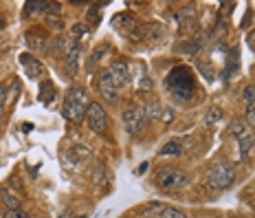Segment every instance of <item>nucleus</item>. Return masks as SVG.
<instances>
[{
  "label": "nucleus",
  "instance_id": "f257e3e1",
  "mask_svg": "<svg viewBox=\"0 0 255 218\" xmlns=\"http://www.w3.org/2000/svg\"><path fill=\"white\" fill-rule=\"evenodd\" d=\"M165 86L172 93V97L176 102H189L196 93V84H194V75L187 66H176L167 73L165 77Z\"/></svg>",
  "mask_w": 255,
  "mask_h": 218
},
{
  "label": "nucleus",
  "instance_id": "f03ea898",
  "mask_svg": "<svg viewBox=\"0 0 255 218\" xmlns=\"http://www.w3.org/2000/svg\"><path fill=\"white\" fill-rule=\"evenodd\" d=\"M86 110H88V104H86V90H84L82 86H73V88H68L66 97H64L62 115L66 117L68 121H73V124H79L82 119H86Z\"/></svg>",
  "mask_w": 255,
  "mask_h": 218
},
{
  "label": "nucleus",
  "instance_id": "7ed1b4c3",
  "mask_svg": "<svg viewBox=\"0 0 255 218\" xmlns=\"http://www.w3.org/2000/svg\"><path fill=\"white\" fill-rule=\"evenodd\" d=\"M236 181V168L231 163H216L214 168L207 172V185L214 192H222V190L231 188Z\"/></svg>",
  "mask_w": 255,
  "mask_h": 218
},
{
  "label": "nucleus",
  "instance_id": "20e7f679",
  "mask_svg": "<svg viewBox=\"0 0 255 218\" xmlns=\"http://www.w3.org/2000/svg\"><path fill=\"white\" fill-rule=\"evenodd\" d=\"M187 174L180 172L176 168H163L156 172V183L163 190H180L187 185Z\"/></svg>",
  "mask_w": 255,
  "mask_h": 218
},
{
  "label": "nucleus",
  "instance_id": "39448f33",
  "mask_svg": "<svg viewBox=\"0 0 255 218\" xmlns=\"http://www.w3.org/2000/svg\"><path fill=\"white\" fill-rule=\"evenodd\" d=\"M86 124H88L90 132H97V135H104L106 128H108V115H106V108L99 102L88 104Z\"/></svg>",
  "mask_w": 255,
  "mask_h": 218
},
{
  "label": "nucleus",
  "instance_id": "423d86ee",
  "mask_svg": "<svg viewBox=\"0 0 255 218\" xmlns=\"http://www.w3.org/2000/svg\"><path fill=\"white\" fill-rule=\"evenodd\" d=\"M121 121H124V128L126 132H130V135H139L143 130V126H145V119H143V113L141 108H128L124 115H121Z\"/></svg>",
  "mask_w": 255,
  "mask_h": 218
},
{
  "label": "nucleus",
  "instance_id": "0eeeda50",
  "mask_svg": "<svg viewBox=\"0 0 255 218\" xmlns=\"http://www.w3.org/2000/svg\"><path fill=\"white\" fill-rule=\"evenodd\" d=\"M97 88L99 93H102V97L106 102H117V93H119V86H117V82L110 75V71H104L102 75L97 79Z\"/></svg>",
  "mask_w": 255,
  "mask_h": 218
},
{
  "label": "nucleus",
  "instance_id": "6e6552de",
  "mask_svg": "<svg viewBox=\"0 0 255 218\" xmlns=\"http://www.w3.org/2000/svg\"><path fill=\"white\" fill-rule=\"evenodd\" d=\"M110 75L117 82V86H128L130 84V66H128V62L124 60H117L113 62V66H110Z\"/></svg>",
  "mask_w": 255,
  "mask_h": 218
},
{
  "label": "nucleus",
  "instance_id": "1a4fd4ad",
  "mask_svg": "<svg viewBox=\"0 0 255 218\" xmlns=\"http://www.w3.org/2000/svg\"><path fill=\"white\" fill-rule=\"evenodd\" d=\"M238 143H240V157H242V161H249V154H251V148H253V143H255V132L247 128L240 137H238Z\"/></svg>",
  "mask_w": 255,
  "mask_h": 218
},
{
  "label": "nucleus",
  "instance_id": "9d476101",
  "mask_svg": "<svg viewBox=\"0 0 255 218\" xmlns=\"http://www.w3.org/2000/svg\"><path fill=\"white\" fill-rule=\"evenodd\" d=\"M20 64L24 66V71H26V75H29L31 79H35V77H40L42 75V64L35 57H31L29 53H24V55H20Z\"/></svg>",
  "mask_w": 255,
  "mask_h": 218
},
{
  "label": "nucleus",
  "instance_id": "9b49d317",
  "mask_svg": "<svg viewBox=\"0 0 255 218\" xmlns=\"http://www.w3.org/2000/svg\"><path fill=\"white\" fill-rule=\"evenodd\" d=\"M79 51H82V46H79V42H73V44H68V46H66V71L71 73V75L77 71Z\"/></svg>",
  "mask_w": 255,
  "mask_h": 218
},
{
  "label": "nucleus",
  "instance_id": "f8f14e48",
  "mask_svg": "<svg viewBox=\"0 0 255 218\" xmlns=\"http://www.w3.org/2000/svg\"><path fill=\"white\" fill-rule=\"evenodd\" d=\"M141 113H143V119H145V124H147V121L161 119L163 110H161V106H158V102H145L141 106Z\"/></svg>",
  "mask_w": 255,
  "mask_h": 218
},
{
  "label": "nucleus",
  "instance_id": "ddd939ff",
  "mask_svg": "<svg viewBox=\"0 0 255 218\" xmlns=\"http://www.w3.org/2000/svg\"><path fill=\"white\" fill-rule=\"evenodd\" d=\"M0 203L7 207V210H20V199L11 190H0Z\"/></svg>",
  "mask_w": 255,
  "mask_h": 218
},
{
  "label": "nucleus",
  "instance_id": "4468645a",
  "mask_svg": "<svg viewBox=\"0 0 255 218\" xmlns=\"http://www.w3.org/2000/svg\"><path fill=\"white\" fill-rule=\"evenodd\" d=\"M180 152H183V143L176 141V139H174V141H167L165 146H163V150H161L163 157H178Z\"/></svg>",
  "mask_w": 255,
  "mask_h": 218
},
{
  "label": "nucleus",
  "instance_id": "2eb2a0df",
  "mask_svg": "<svg viewBox=\"0 0 255 218\" xmlns=\"http://www.w3.org/2000/svg\"><path fill=\"white\" fill-rule=\"evenodd\" d=\"M26 42H29L31 49H42L46 38H44V33H40V31H29V33H26Z\"/></svg>",
  "mask_w": 255,
  "mask_h": 218
},
{
  "label": "nucleus",
  "instance_id": "dca6fc26",
  "mask_svg": "<svg viewBox=\"0 0 255 218\" xmlns=\"http://www.w3.org/2000/svg\"><path fill=\"white\" fill-rule=\"evenodd\" d=\"M141 31H143V38L156 40V38H161L163 26L161 24H145V26H141Z\"/></svg>",
  "mask_w": 255,
  "mask_h": 218
},
{
  "label": "nucleus",
  "instance_id": "f3484780",
  "mask_svg": "<svg viewBox=\"0 0 255 218\" xmlns=\"http://www.w3.org/2000/svg\"><path fill=\"white\" fill-rule=\"evenodd\" d=\"M44 20H46V24H49L51 29H57V31H60L62 26H64V20H62L60 11H49V13L44 15Z\"/></svg>",
  "mask_w": 255,
  "mask_h": 218
},
{
  "label": "nucleus",
  "instance_id": "a211bd4d",
  "mask_svg": "<svg viewBox=\"0 0 255 218\" xmlns=\"http://www.w3.org/2000/svg\"><path fill=\"white\" fill-rule=\"evenodd\" d=\"M40 97L44 104L51 102V97H55V93H53V84L49 82V79H44V82L40 84Z\"/></svg>",
  "mask_w": 255,
  "mask_h": 218
},
{
  "label": "nucleus",
  "instance_id": "6ab92c4d",
  "mask_svg": "<svg viewBox=\"0 0 255 218\" xmlns=\"http://www.w3.org/2000/svg\"><path fill=\"white\" fill-rule=\"evenodd\" d=\"M158 218H187V216H185V212L176 210V207H165V210H161Z\"/></svg>",
  "mask_w": 255,
  "mask_h": 218
},
{
  "label": "nucleus",
  "instance_id": "aec40b11",
  "mask_svg": "<svg viewBox=\"0 0 255 218\" xmlns=\"http://www.w3.org/2000/svg\"><path fill=\"white\" fill-rule=\"evenodd\" d=\"M242 99L247 102V106H253L255 104V84H251V86H247L242 90Z\"/></svg>",
  "mask_w": 255,
  "mask_h": 218
},
{
  "label": "nucleus",
  "instance_id": "412c9836",
  "mask_svg": "<svg viewBox=\"0 0 255 218\" xmlns=\"http://www.w3.org/2000/svg\"><path fill=\"white\" fill-rule=\"evenodd\" d=\"M244 130H247V126H244V121H240V119H236V121H233V124L229 126V132H231L233 137H236V139L242 135Z\"/></svg>",
  "mask_w": 255,
  "mask_h": 218
},
{
  "label": "nucleus",
  "instance_id": "4be33fe9",
  "mask_svg": "<svg viewBox=\"0 0 255 218\" xmlns=\"http://www.w3.org/2000/svg\"><path fill=\"white\" fill-rule=\"evenodd\" d=\"M220 117H222V110L220 108H211L209 110V115H207V126H214V124H218L220 121Z\"/></svg>",
  "mask_w": 255,
  "mask_h": 218
},
{
  "label": "nucleus",
  "instance_id": "5701e85b",
  "mask_svg": "<svg viewBox=\"0 0 255 218\" xmlns=\"http://www.w3.org/2000/svg\"><path fill=\"white\" fill-rule=\"evenodd\" d=\"M2 218H29V214L22 212V210H7Z\"/></svg>",
  "mask_w": 255,
  "mask_h": 218
},
{
  "label": "nucleus",
  "instance_id": "b1692460",
  "mask_svg": "<svg viewBox=\"0 0 255 218\" xmlns=\"http://www.w3.org/2000/svg\"><path fill=\"white\" fill-rule=\"evenodd\" d=\"M7 97H9V90L4 84H0V113L4 110V104H7Z\"/></svg>",
  "mask_w": 255,
  "mask_h": 218
},
{
  "label": "nucleus",
  "instance_id": "393cba45",
  "mask_svg": "<svg viewBox=\"0 0 255 218\" xmlns=\"http://www.w3.org/2000/svg\"><path fill=\"white\" fill-rule=\"evenodd\" d=\"M244 115H247V121H249V124L255 126V104H253V106H247V113H244Z\"/></svg>",
  "mask_w": 255,
  "mask_h": 218
},
{
  "label": "nucleus",
  "instance_id": "a878e982",
  "mask_svg": "<svg viewBox=\"0 0 255 218\" xmlns=\"http://www.w3.org/2000/svg\"><path fill=\"white\" fill-rule=\"evenodd\" d=\"M99 18H102L99 9H90V11H88V20H90V22H99Z\"/></svg>",
  "mask_w": 255,
  "mask_h": 218
},
{
  "label": "nucleus",
  "instance_id": "bb28decb",
  "mask_svg": "<svg viewBox=\"0 0 255 218\" xmlns=\"http://www.w3.org/2000/svg\"><path fill=\"white\" fill-rule=\"evenodd\" d=\"M95 183H97V185L104 183V168H97V174H95Z\"/></svg>",
  "mask_w": 255,
  "mask_h": 218
},
{
  "label": "nucleus",
  "instance_id": "cd10ccee",
  "mask_svg": "<svg viewBox=\"0 0 255 218\" xmlns=\"http://www.w3.org/2000/svg\"><path fill=\"white\" fill-rule=\"evenodd\" d=\"M84 31H86V29H84V24H75V26H73V35H77V38L84 33Z\"/></svg>",
  "mask_w": 255,
  "mask_h": 218
},
{
  "label": "nucleus",
  "instance_id": "c85d7f7f",
  "mask_svg": "<svg viewBox=\"0 0 255 218\" xmlns=\"http://www.w3.org/2000/svg\"><path fill=\"white\" fill-rule=\"evenodd\" d=\"M249 44H251V49L255 51V29L251 31V33H249Z\"/></svg>",
  "mask_w": 255,
  "mask_h": 218
},
{
  "label": "nucleus",
  "instance_id": "c756f323",
  "mask_svg": "<svg viewBox=\"0 0 255 218\" xmlns=\"http://www.w3.org/2000/svg\"><path fill=\"white\" fill-rule=\"evenodd\" d=\"M68 216H71V212H68V210H64V212H62V216H60V218H68Z\"/></svg>",
  "mask_w": 255,
  "mask_h": 218
},
{
  "label": "nucleus",
  "instance_id": "7c9ffc66",
  "mask_svg": "<svg viewBox=\"0 0 255 218\" xmlns=\"http://www.w3.org/2000/svg\"><path fill=\"white\" fill-rule=\"evenodd\" d=\"M2 26H4V18H2V15H0V29H2Z\"/></svg>",
  "mask_w": 255,
  "mask_h": 218
}]
</instances>
